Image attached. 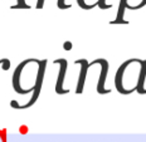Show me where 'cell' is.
Listing matches in <instances>:
<instances>
[{"label": "cell", "mask_w": 146, "mask_h": 142, "mask_svg": "<svg viewBox=\"0 0 146 142\" xmlns=\"http://www.w3.org/2000/svg\"><path fill=\"white\" fill-rule=\"evenodd\" d=\"M76 64H81V74L80 78H78V84H77V88H76V93L77 94H81L83 92V87H84V81H86V75H87V69L90 68L88 67V63L86 59H78L76 60Z\"/></svg>", "instance_id": "3"}, {"label": "cell", "mask_w": 146, "mask_h": 142, "mask_svg": "<svg viewBox=\"0 0 146 142\" xmlns=\"http://www.w3.org/2000/svg\"><path fill=\"white\" fill-rule=\"evenodd\" d=\"M54 63H56V64H60L59 74H58L57 83H56V92L58 93V94H66V93L69 92L68 89L63 88V83H64V77H66V69H67V60L63 58H59V59L54 60Z\"/></svg>", "instance_id": "1"}, {"label": "cell", "mask_w": 146, "mask_h": 142, "mask_svg": "<svg viewBox=\"0 0 146 142\" xmlns=\"http://www.w3.org/2000/svg\"><path fill=\"white\" fill-rule=\"evenodd\" d=\"M58 8L59 9H62V10H64V9H69L71 8V5H67V4H64V0H58Z\"/></svg>", "instance_id": "7"}, {"label": "cell", "mask_w": 146, "mask_h": 142, "mask_svg": "<svg viewBox=\"0 0 146 142\" xmlns=\"http://www.w3.org/2000/svg\"><path fill=\"white\" fill-rule=\"evenodd\" d=\"M63 47H64V49H66V50H69V49H71V48H72V44H71V42H66Z\"/></svg>", "instance_id": "8"}, {"label": "cell", "mask_w": 146, "mask_h": 142, "mask_svg": "<svg viewBox=\"0 0 146 142\" xmlns=\"http://www.w3.org/2000/svg\"><path fill=\"white\" fill-rule=\"evenodd\" d=\"M96 63H100L102 67V72L101 75H100V81L98 84H97V92L100 94H106V93H110L111 89H106L105 88V82H106V77H107V72H108V62L106 59H96Z\"/></svg>", "instance_id": "2"}, {"label": "cell", "mask_w": 146, "mask_h": 142, "mask_svg": "<svg viewBox=\"0 0 146 142\" xmlns=\"http://www.w3.org/2000/svg\"><path fill=\"white\" fill-rule=\"evenodd\" d=\"M145 78H146V60H141V71H140V78H139L137 88H136L137 93H140V94H146V89L144 88Z\"/></svg>", "instance_id": "4"}, {"label": "cell", "mask_w": 146, "mask_h": 142, "mask_svg": "<svg viewBox=\"0 0 146 142\" xmlns=\"http://www.w3.org/2000/svg\"><path fill=\"white\" fill-rule=\"evenodd\" d=\"M98 7L103 9V10H106V9H110L112 8L111 4H106V0H98Z\"/></svg>", "instance_id": "6"}, {"label": "cell", "mask_w": 146, "mask_h": 142, "mask_svg": "<svg viewBox=\"0 0 146 142\" xmlns=\"http://www.w3.org/2000/svg\"><path fill=\"white\" fill-rule=\"evenodd\" d=\"M44 5V0H38V4H36V9H42Z\"/></svg>", "instance_id": "9"}, {"label": "cell", "mask_w": 146, "mask_h": 142, "mask_svg": "<svg viewBox=\"0 0 146 142\" xmlns=\"http://www.w3.org/2000/svg\"><path fill=\"white\" fill-rule=\"evenodd\" d=\"M125 9H126V0H121L120 1V7H118V13L117 18L111 22V24H127L129 22L123 20V14H125Z\"/></svg>", "instance_id": "5"}]
</instances>
